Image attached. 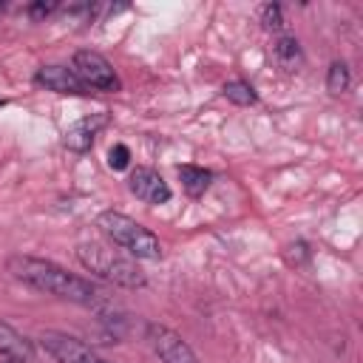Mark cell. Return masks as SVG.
I'll use <instances>...</instances> for the list:
<instances>
[{"instance_id": "6da1fadb", "label": "cell", "mask_w": 363, "mask_h": 363, "mask_svg": "<svg viewBox=\"0 0 363 363\" xmlns=\"http://www.w3.org/2000/svg\"><path fill=\"white\" fill-rule=\"evenodd\" d=\"M6 267L17 281H23V284H28L45 295H54V298H62V301H71L79 306H99L102 303V292L91 281L62 269L54 261L31 258V255H11L6 261Z\"/></svg>"}, {"instance_id": "7a4b0ae2", "label": "cell", "mask_w": 363, "mask_h": 363, "mask_svg": "<svg viewBox=\"0 0 363 363\" xmlns=\"http://www.w3.org/2000/svg\"><path fill=\"white\" fill-rule=\"evenodd\" d=\"M96 227L105 233V238H111L116 247L128 250L136 258H150V261L162 258V241L147 227H142L139 221H133L125 213L105 210L96 216Z\"/></svg>"}, {"instance_id": "3957f363", "label": "cell", "mask_w": 363, "mask_h": 363, "mask_svg": "<svg viewBox=\"0 0 363 363\" xmlns=\"http://www.w3.org/2000/svg\"><path fill=\"white\" fill-rule=\"evenodd\" d=\"M77 258L88 272H94V275H99L116 286H128V289L145 286V272L111 247H102L96 241H85L77 247Z\"/></svg>"}, {"instance_id": "277c9868", "label": "cell", "mask_w": 363, "mask_h": 363, "mask_svg": "<svg viewBox=\"0 0 363 363\" xmlns=\"http://www.w3.org/2000/svg\"><path fill=\"white\" fill-rule=\"evenodd\" d=\"M71 68L74 74L79 77V82L91 91H119V77L113 71V65L99 54V51H77L74 60H71Z\"/></svg>"}, {"instance_id": "5b68a950", "label": "cell", "mask_w": 363, "mask_h": 363, "mask_svg": "<svg viewBox=\"0 0 363 363\" xmlns=\"http://www.w3.org/2000/svg\"><path fill=\"white\" fill-rule=\"evenodd\" d=\"M40 346L57 360V363H108L102 354H96L88 343H82L74 335L65 332H43Z\"/></svg>"}, {"instance_id": "8992f818", "label": "cell", "mask_w": 363, "mask_h": 363, "mask_svg": "<svg viewBox=\"0 0 363 363\" xmlns=\"http://www.w3.org/2000/svg\"><path fill=\"white\" fill-rule=\"evenodd\" d=\"M145 337H147L150 349L159 354L162 363H199V357L190 349V343L182 335H176L173 329L162 326V323H147L145 326Z\"/></svg>"}, {"instance_id": "52a82bcc", "label": "cell", "mask_w": 363, "mask_h": 363, "mask_svg": "<svg viewBox=\"0 0 363 363\" xmlns=\"http://www.w3.org/2000/svg\"><path fill=\"white\" fill-rule=\"evenodd\" d=\"M130 193L136 196V199H142V201H147V204H164V201H170V184L162 179V173L159 170H153V167H136L133 173H130Z\"/></svg>"}, {"instance_id": "ba28073f", "label": "cell", "mask_w": 363, "mask_h": 363, "mask_svg": "<svg viewBox=\"0 0 363 363\" xmlns=\"http://www.w3.org/2000/svg\"><path fill=\"white\" fill-rule=\"evenodd\" d=\"M34 82L54 94H88V88L79 82V77L68 65H43L37 68Z\"/></svg>"}, {"instance_id": "9c48e42d", "label": "cell", "mask_w": 363, "mask_h": 363, "mask_svg": "<svg viewBox=\"0 0 363 363\" xmlns=\"http://www.w3.org/2000/svg\"><path fill=\"white\" fill-rule=\"evenodd\" d=\"M105 125H108V113H105V111H102V113H91V116L74 122V125L65 130V147L74 150V153L91 150L94 139L99 136V130H102Z\"/></svg>"}, {"instance_id": "30bf717a", "label": "cell", "mask_w": 363, "mask_h": 363, "mask_svg": "<svg viewBox=\"0 0 363 363\" xmlns=\"http://www.w3.org/2000/svg\"><path fill=\"white\" fill-rule=\"evenodd\" d=\"M0 357H20V360L31 357V343L3 320H0Z\"/></svg>"}, {"instance_id": "8fae6325", "label": "cell", "mask_w": 363, "mask_h": 363, "mask_svg": "<svg viewBox=\"0 0 363 363\" xmlns=\"http://www.w3.org/2000/svg\"><path fill=\"white\" fill-rule=\"evenodd\" d=\"M179 179H182V187L190 193V196H204L207 193V187H210V182H213V173L210 170H204V167H199V164H182L179 167Z\"/></svg>"}, {"instance_id": "7c38bea8", "label": "cell", "mask_w": 363, "mask_h": 363, "mask_svg": "<svg viewBox=\"0 0 363 363\" xmlns=\"http://www.w3.org/2000/svg\"><path fill=\"white\" fill-rule=\"evenodd\" d=\"M272 54H275V62H278L284 71H298L301 62H303V54H301V45H298L295 37H278Z\"/></svg>"}, {"instance_id": "4fadbf2b", "label": "cell", "mask_w": 363, "mask_h": 363, "mask_svg": "<svg viewBox=\"0 0 363 363\" xmlns=\"http://www.w3.org/2000/svg\"><path fill=\"white\" fill-rule=\"evenodd\" d=\"M224 96H227L230 102H235V105H252V102L258 99L255 88H252L250 82H244V79L227 82V85H224Z\"/></svg>"}, {"instance_id": "5bb4252c", "label": "cell", "mask_w": 363, "mask_h": 363, "mask_svg": "<svg viewBox=\"0 0 363 363\" xmlns=\"http://www.w3.org/2000/svg\"><path fill=\"white\" fill-rule=\"evenodd\" d=\"M352 82V74H349V65L346 62H332L329 65V74H326V88L329 94H343Z\"/></svg>"}, {"instance_id": "9a60e30c", "label": "cell", "mask_w": 363, "mask_h": 363, "mask_svg": "<svg viewBox=\"0 0 363 363\" xmlns=\"http://www.w3.org/2000/svg\"><path fill=\"white\" fill-rule=\"evenodd\" d=\"M261 23H264V28H267V31H281V28H284V14H281V6L267 3V6L261 9Z\"/></svg>"}, {"instance_id": "2e32d148", "label": "cell", "mask_w": 363, "mask_h": 363, "mask_svg": "<svg viewBox=\"0 0 363 363\" xmlns=\"http://www.w3.org/2000/svg\"><path fill=\"white\" fill-rule=\"evenodd\" d=\"M128 164H130V150L125 145H113L108 150V167L111 170H125Z\"/></svg>"}, {"instance_id": "e0dca14e", "label": "cell", "mask_w": 363, "mask_h": 363, "mask_svg": "<svg viewBox=\"0 0 363 363\" xmlns=\"http://www.w3.org/2000/svg\"><path fill=\"white\" fill-rule=\"evenodd\" d=\"M57 6L54 3H37V6H28V14H34V17H45V14H51Z\"/></svg>"}, {"instance_id": "ac0fdd59", "label": "cell", "mask_w": 363, "mask_h": 363, "mask_svg": "<svg viewBox=\"0 0 363 363\" xmlns=\"http://www.w3.org/2000/svg\"><path fill=\"white\" fill-rule=\"evenodd\" d=\"M0 363H28V360H20V357H0Z\"/></svg>"}]
</instances>
